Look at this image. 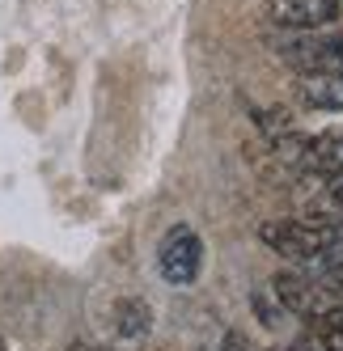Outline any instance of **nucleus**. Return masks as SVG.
Listing matches in <instances>:
<instances>
[{
  "mask_svg": "<svg viewBox=\"0 0 343 351\" xmlns=\"http://www.w3.org/2000/svg\"><path fill=\"white\" fill-rule=\"evenodd\" d=\"M272 47L297 72H343V34L335 30H284Z\"/></svg>",
  "mask_w": 343,
  "mask_h": 351,
  "instance_id": "1",
  "label": "nucleus"
},
{
  "mask_svg": "<svg viewBox=\"0 0 343 351\" xmlns=\"http://www.w3.org/2000/svg\"><path fill=\"white\" fill-rule=\"evenodd\" d=\"M272 296L284 305V313L301 317V322H318L343 305V296H335L314 271H280L272 280Z\"/></svg>",
  "mask_w": 343,
  "mask_h": 351,
  "instance_id": "2",
  "label": "nucleus"
},
{
  "mask_svg": "<svg viewBox=\"0 0 343 351\" xmlns=\"http://www.w3.org/2000/svg\"><path fill=\"white\" fill-rule=\"evenodd\" d=\"M200 267H204V241L200 233L191 229V224H174L161 245H157V271H161V280L165 284H174V288H187L200 280Z\"/></svg>",
  "mask_w": 343,
  "mask_h": 351,
  "instance_id": "3",
  "label": "nucleus"
},
{
  "mask_svg": "<svg viewBox=\"0 0 343 351\" xmlns=\"http://www.w3.org/2000/svg\"><path fill=\"white\" fill-rule=\"evenodd\" d=\"M263 13L280 30H331L339 21V0H263Z\"/></svg>",
  "mask_w": 343,
  "mask_h": 351,
  "instance_id": "4",
  "label": "nucleus"
},
{
  "mask_svg": "<svg viewBox=\"0 0 343 351\" xmlns=\"http://www.w3.org/2000/svg\"><path fill=\"white\" fill-rule=\"evenodd\" d=\"M305 173L318 182H335L343 178V128L339 132H322V136H309V157H305Z\"/></svg>",
  "mask_w": 343,
  "mask_h": 351,
  "instance_id": "5",
  "label": "nucleus"
},
{
  "mask_svg": "<svg viewBox=\"0 0 343 351\" xmlns=\"http://www.w3.org/2000/svg\"><path fill=\"white\" fill-rule=\"evenodd\" d=\"M292 89L309 110H343V72H301Z\"/></svg>",
  "mask_w": 343,
  "mask_h": 351,
  "instance_id": "6",
  "label": "nucleus"
},
{
  "mask_svg": "<svg viewBox=\"0 0 343 351\" xmlns=\"http://www.w3.org/2000/svg\"><path fill=\"white\" fill-rule=\"evenodd\" d=\"M110 317H115V335L119 339H144L149 326H153V309L144 305V300H136V296H123Z\"/></svg>",
  "mask_w": 343,
  "mask_h": 351,
  "instance_id": "7",
  "label": "nucleus"
},
{
  "mask_svg": "<svg viewBox=\"0 0 343 351\" xmlns=\"http://www.w3.org/2000/svg\"><path fill=\"white\" fill-rule=\"evenodd\" d=\"M318 275V280H322L335 296H343V267H331V271H314Z\"/></svg>",
  "mask_w": 343,
  "mask_h": 351,
  "instance_id": "8",
  "label": "nucleus"
},
{
  "mask_svg": "<svg viewBox=\"0 0 343 351\" xmlns=\"http://www.w3.org/2000/svg\"><path fill=\"white\" fill-rule=\"evenodd\" d=\"M220 351H259V347H250V339H246V335L229 330L225 339H220Z\"/></svg>",
  "mask_w": 343,
  "mask_h": 351,
  "instance_id": "9",
  "label": "nucleus"
},
{
  "mask_svg": "<svg viewBox=\"0 0 343 351\" xmlns=\"http://www.w3.org/2000/svg\"><path fill=\"white\" fill-rule=\"evenodd\" d=\"M331 204L343 212V178H335V182H331Z\"/></svg>",
  "mask_w": 343,
  "mask_h": 351,
  "instance_id": "10",
  "label": "nucleus"
},
{
  "mask_svg": "<svg viewBox=\"0 0 343 351\" xmlns=\"http://www.w3.org/2000/svg\"><path fill=\"white\" fill-rule=\"evenodd\" d=\"M0 351H9V347H5V343H0Z\"/></svg>",
  "mask_w": 343,
  "mask_h": 351,
  "instance_id": "11",
  "label": "nucleus"
}]
</instances>
